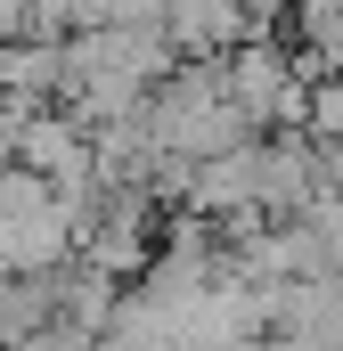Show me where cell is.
<instances>
[{"label":"cell","mask_w":343,"mask_h":351,"mask_svg":"<svg viewBox=\"0 0 343 351\" xmlns=\"http://www.w3.org/2000/svg\"><path fill=\"white\" fill-rule=\"evenodd\" d=\"M303 131L311 139H327V147H343V82L327 74V82H311V114H303Z\"/></svg>","instance_id":"cell-6"},{"label":"cell","mask_w":343,"mask_h":351,"mask_svg":"<svg viewBox=\"0 0 343 351\" xmlns=\"http://www.w3.org/2000/svg\"><path fill=\"white\" fill-rule=\"evenodd\" d=\"M286 25H294V41H303L319 66L343 58V0H286Z\"/></svg>","instance_id":"cell-5"},{"label":"cell","mask_w":343,"mask_h":351,"mask_svg":"<svg viewBox=\"0 0 343 351\" xmlns=\"http://www.w3.org/2000/svg\"><path fill=\"white\" fill-rule=\"evenodd\" d=\"M58 90H66V41H0V98L58 106Z\"/></svg>","instance_id":"cell-4"},{"label":"cell","mask_w":343,"mask_h":351,"mask_svg":"<svg viewBox=\"0 0 343 351\" xmlns=\"http://www.w3.org/2000/svg\"><path fill=\"white\" fill-rule=\"evenodd\" d=\"M270 335L294 351H343V278H303V286H278V319Z\"/></svg>","instance_id":"cell-2"},{"label":"cell","mask_w":343,"mask_h":351,"mask_svg":"<svg viewBox=\"0 0 343 351\" xmlns=\"http://www.w3.org/2000/svg\"><path fill=\"white\" fill-rule=\"evenodd\" d=\"M41 106H16V98H0V172L16 164V147H25V123H33Z\"/></svg>","instance_id":"cell-7"},{"label":"cell","mask_w":343,"mask_h":351,"mask_svg":"<svg viewBox=\"0 0 343 351\" xmlns=\"http://www.w3.org/2000/svg\"><path fill=\"white\" fill-rule=\"evenodd\" d=\"M164 33L180 58H229L237 41H261L237 0H164Z\"/></svg>","instance_id":"cell-3"},{"label":"cell","mask_w":343,"mask_h":351,"mask_svg":"<svg viewBox=\"0 0 343 351\" xmlns=\"http://www.w3.org/2000/svg\"><path fill=\"white\" fill-rule=\"evenodd\" d=\"M221 90H229V106L246 114V131H303V114H311V82L294 74V49L278 41V33H261V41H237L229 58H221Z\"/></svg>","instance_id":"cell-1"}]
</instances>
